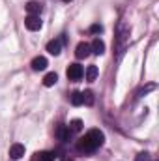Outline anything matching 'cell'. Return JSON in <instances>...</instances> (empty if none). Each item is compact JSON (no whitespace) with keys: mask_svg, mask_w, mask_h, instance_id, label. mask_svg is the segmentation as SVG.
I'll return each instance as SVG.
<instances>
[{"mask_svg":"<svg viewBox=\"0 0 159 161\" xmlns=\"http://www.w3.org/2000/svg\"><path fill=\"white\" fill-rule=\"evenodd\" d=\"M154 88H156V84H148L144 90H140V92H139V96H142V94H146V92H150V90H154Z\"/></svg>","mask_w":159,"mask_h":161,"instance_id":"20","label":"cell"},{"mask_svg":"<svg viewBox=\"0 0 159 161\" xmlns=\"http://www.w3.org/2000/svg\"><path fill=\"white\" fill-rule=\"evenodd\" d=\"M25 25H26V28H28V30H32V32L40 30V28H41L40 15H28V17L25 19Z\"/></svg>","mask_w":159,"mask_h":161,"instance_id":"4","label":"cell"},{"mask_svg":"<svg viewBox=\"0 0 159 161\" xmlns=\"http://www.w3.org/2000/svg\"><path fill=\"white\" fill-rule=\"evenodd\" d=\"M30 66H32V69H34V71H43V69L49 66V62H47V58H45V56H36V58L32 60V64H30Z\"/></svg>","mask_w":159,"mask_h":161,"instance_id":"8","label":"cell"},{"mask_svg":"<svg viewBox=\"0 0 159 161\" xmlns=\"http://www.w3.org/2000/svg\"><path fill=\"white\" fill-rule=\"evenodd\" d=\"M71 135H73V133L69 131V127H68V125H60V127L56 129V137H58L60 141H69V139H71Z\"/></svg>","mask_w":159,"mask_h":161,"instance_id":"10","label":"cell"},{"mask_svg":"<svg viewBox=\"0 0 159 161\" xmlns=\"http://www.w3.org/2000/svg\"><path fill=\"white\" fill-rule=\"evenodd\" d=\"M90 53H92V49H90V43H86V41H80L79 45H77L75 56H77V58H86Z\"/></svg>","mask_w":159,"mask_h":161,"instance_id":"7","label":"cell"},{"mask_svg":"<svg viewBox=\"0 0 159 161\" xmlns=\"http://www.w3.org/2000/svg\"><path fill=\"white\" fill-rule=\"evenodd\" d=\"M68 127H69V131H71V133H77V131L82 129V122H80V120H73Z\"/></svg>","mask_w":159,"mask_h":161,"instance_id":"17","label":"cell"},{"mask_svg":"<svg viewBox=\"0 0 159 161\" xmlns=\"http://www.w3.org/2000/svg\"><path fill=\"white\" fill-rule=\"evenodd\" d=\"M82 75H84V71H82V66H79V64H71L68 68V79L69 80L77 82V80L82 79Z\"/></svg>","mask_w":159,"mask_h":161,"instance_id":"2","label":"cell"},{"mask_svg":"<svg viewBox=\"0 0 159 161\" xmlns=\"http://www.w3.org/2000/svg\"><path fill=\"white\" fill-rule=\"evenodd\" d=\"M34 161H54V154H51V152H38L34 156Z\"/></svg>","mask_w":159,"mask_h":161,"instance_id":"12","label":"cell"},{"mask_svg":"<svg viewBox=\"0 0 159 161\" xmlns=\"http://www.w3.org/2000/svg\"><path fill=\"white\" fill-rule=\"evenodd\" d=\"M96 77H97V68H96V66H90V68L86 69V79L96 80Z\"/></svg>","mask_w":159,"mask_h":161,"instance_id":"16","label":"cell"},{"mask_svg":"<svg viewBox=\"0 0 159 161\" xmlns=\"http://www.w3.org/2000/svg\"><path fill=\"white\" fill-rule=\"evenodd\" d=\"M56 80H58V75L52 71V73H47V75L43 77V84H45V86H54Z\"/></svg>","mask_w":159,"mask_h":161,"instance_id":"13","label":"cell"},{"mask_svg":"<svg viewBox=\"0 0 159 161\" xmlns=\"http://www.w3.org/2000/svg\"><path fill=\"white\" fill-rule=\"evenodd\" d=\"M86 139H88L96 148H99V146L103 144V141H105V135H103L99 129H90V131L86 133Z\"/></svg>","mask_w":159,"mask_h":161,"instance_id":"1","label":"cell"},{"mask_svg":"<svg viewBox=\"0 0 159 161\" xmlns=\"http://www.w3.org/2000/svg\"><path fill=\"white\" fill-rule=\"evenodd\" d=\"M90 32H92V34H101V32H103V26H101V25H92V26H90Z\"/></svg>","mask_w":159,"mask_h":161,"instance_id":"18","label":"cell"},{"mask_svg":"<svg viewBox=\"0 0 159 161\" xmlns=\"http://www.w3.org/2000/svg\"><path fill=\"white\" fill-rule=\"evenodd\" d=\"M64 2H71V0H64Z\"/></svg>","mask_w":159,"mask_h":161,"instance_id":"21","label":"cell"},{"mask_svg":"<svg viewBox=\"0 0 159 161\" xmlns=\"http://www.w3.org/2000/svg\"><path fill=\"white\" fill-rule=\"evenodd\" d=\"M90 49H92V53H96V54H103V53H105V43L99 40V38H96V40L92 41Z\"/></svg>","mask_w":159,"mask_h":161,"instance_id":"11","label":"cell"},{"mask_svg":"<svg viewBox=\"0 0 159 161\" xmlns=\"http://www.w3.org/2000/svg\"><path fill=\"white\" fill-rule=\"evenodd\" d=\"M71 103H73L75 107L82 105V92H73V94H71Z\"/></svg>","mask_w":159,"mask_h":161,"instance_id":"15","label":"cell"},{"mask_svg":"<svg viewBox=\"0 0 159 161\" xmlns=\"http://www.w3.org/2000/svg\"><path fill=\"white\" fill-rule=\"evenodd\" d=\"M23 156H25V146L19 144V142L11 144V148H9V158H11V159H21Z\"/></svg>","mask_w":159,"mask_h":161,"instance_id":"5","label":"cell"},{"mask_svg":"<svg viewBox=\"0 0 159 161\" xmlns=\"http://www.w3.org/2000/svg\"><path fill=\"white\" fill-rule=\"evenodd\" d=\"M82 103H86V105H94V94H92L90 90L82 92Z\"/></svg>","mask_w":159,"mask_h":161,"instance_id":"14","label":"cell"},{"mask_svg":"<svg viewBox=\"0 0 159 161\" xmlns=\"http://www.w3.org/2000/svg\"><path fill=\"white\" fill-rule=\"evenodd\" d=\"M135 161H150V154H148V152H140Z\"/></svg>","mask_w":159,"mask_h":161,"instance_id":"19","label":"cell"},{"mask_svg":"<svg viewBox=\"0 0 159 161\" xmlns=\"http://www.w3.org/2000/svg\"><path fill=\"white\" fill-rule=\"evenodd\" d=\"M62 41H64V38H58V40H52L47 43V51L51 53V54H60V51H62Z\"/></svg>","mask_w":159,"mask_h":161,"instance_id":"6","label":"cell"},{"mask_svg":"<svg viewBox=\"0 0 159 161\" xmlns=\"http://www.w3.org/2000/svg\"><path fill=\"white\" fill-rule=\"evenodd\" d=\"M77 150H79V152H84V154H92V152H96L97 148H96V146L86 139V135H84V137H80L79 141H77Z\"/></svg>","mask_w":159,"mask_h":161,"instance_id":"3","label":"cell"},{"mask_svg":"<svg viewBox=\"0 0 159 161\" xmlns=\"http://www.w3.org/2000/svg\"><path fill=\"white\" fill-rule=\"evenodd\" d=\"M41 9H43V6H41L40 2H36V0H32V2L26 4V11H28V15H40Z\"/></svg>","mask_w":159,"mask_h":161,"instance_id":"9","label":"cell"}]
</instances>
